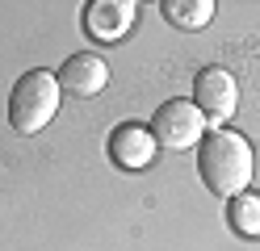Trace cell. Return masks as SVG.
Wrapping results in <instances>:
<instances>
[{
  "label": "cell",
  "mask_w": 260,
  "mask_h": 251,
  "mask_svg": "<svg viewBox=\"0 0 260 251\" xmlns=\"http://www.w3.org/2000/svg\"><path fill=\"white\" fill-rule=\"evenodd\" d=\"M252 167H256L252 142L243 138V134H235V130H214L198 147V172L206 180V189L214 197H222V201L248 193Z\"/></svg>",
  "instance_id": "obj_1"
},
{
  "label": "cell",
  "mask_w": 260,
  "mask_h": 251,
  "mask_svg": "<svg viewBox=\"0 0 260 251\" xmlns=\"http://www.w3.org/2000/svg\"><path fill=\"white\" fill-rule=\"evenodd\" d=\"M155 138H151V130L147 126H139V122H122V126H113L109 134V159L122 167V172H139V167H147L155 159Z\"/></svg>",
  "instance_id": "obj_6"
},
{
  "label": "cell",
  "mask_w": 260,
  "mask_h": 251,
  "mask_svg": "<svg viewBox=\"0 0 260 251\" xmlns=\"http://www.w3.org/2000/svg\"><path fill=\"white\" fill-rule=\"evenodd\" d=\"M55 76H59V88L68 92V96L88 100V96H101V92H105L109 67H105V59L96 55V50H80V55H72Z\"/></svg>",
  "instance_id": "obj_5"
},
{
  "label": "cell",
  "mask_w": 260,
  "mask_h": 251,
  "mask_svg": "<svg viewBox=\"0 0 260 251\" xmlns=\"http://www.w3.org/2000/svg\"><path fill=\"white\" fill-rule=\"evenodd\" d=\"M226 222H231V230L243 234V239H260V193H239V197H231Z\"/></svg>",
  "instance_id": "obj_9"
},
{
  "label": "cell",
  "mask_w": 260,
  "mask_h": 251,
  "mask_svg": "<svg viewBox=\"0 0 260 251\" xmlns=\"http://www.w3.org/2000/svg\"><path fill=\"white\" fill-rule=\"evenodd\" d=\"M135 9L130 0H92V5H84V29L88 38L96 42H118L126 38V29L135 25Z\"/></svg>",
  "instance_id": "obj_7"
},
{
  "label": "cell",
  "mask_w": 260,
  "mask_h": 251,
  "mask_svg": "<svg viewBox=\"0 0 260 251\" xmlns=\"http://www.w3.org/2000/svg\"><path fill=\"white\" fill-rule=\"evenodd\" d=\"M59 100H63V88H59V76L55 71H25L9 92V122L17 134H38L55 122L59 113Z\"/></svg>",
  "instance_id": "obj_2"
},
{
  "label": "cell",
  "mask_w": 260,
  "mask_h": 251,
  "mask_svg": "<svg viewBox=\"0 0 260 251\" xmlns=\"http://www.w3.org/2000/svg\"><path fill=\"white\" fill-rule=\"evenodd\" d=\"M159 9H164V17H168V21L176 25V29H206L210 21H214V0H164V5H159Z\"/></svg>",
  "instance_id": "obj_8"
},
{
  "label": "cell",
  "mask_w": 260,
  "mask_h": 251,
  "mask_svg": "<svg viewBox=\"0 0 260 251\" xmlns=\"http://www.w3.org/2000/svg\"><path fill=\"white\" fill-rule=\"evenodd\" d=\"M193 105L206 122H226L239 109V84L226 67H202L193 80Z\"/></svg>",
  "instance_id": "obj_4"
},
{
  "label": "cell",
  "mask_w": 260,
  "mask_h": 251,
  "mask_svg": "<svg viewBox=\"0 0 260 251\" xmlns=\"http://www.w3.org/2000/svg\"><path fill=\"white\" fill-rule=\"evenodd\" d=\"M151 138L155 147H168V151H189V147H202V130H206V117L198 113L193 100H164L155 113H151Z\"/></svg>",
  "instance_id": "obj_3"
}]
</instances>
